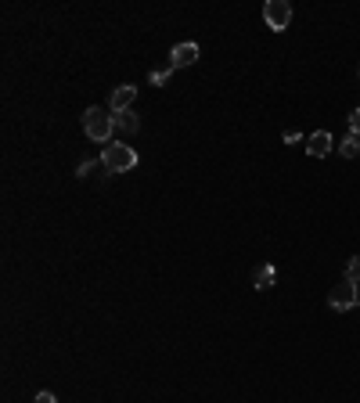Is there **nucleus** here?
Segmentation results:
<instances>
[{"label":"nucleus","instance_id":"nucleus-12","mask_svg":"<svg viewBox=\"0 0 360 403\" xmlns=\"http://www.w3.org/2000/svg\"><path fill=\"white\" fill-rule=\"evenodd\" d=\"M342 278H350V281L360 285V256H353V260L346 263V273H342Z\"/></svg>","mask_w":360,"mask_h":403},{"label":"nucleus","instance_id":"nucleus-3","mask_svg":"<svg viewBox=\"0 0 360 403\" xmlns=\"http://www.w3.org/2000/svg\"><path fill=\"white\" fill-rule=\"evenodd\" d=\"M357 302H360V285L350 278H339V285L328 292V306L332 310H353Z\"/></svg>","mask_w":360,"mask_h":403},{"label":"nucleus","instance_id":"nucleus-6","mask_svg":"<svg viewBox=\"0 0 360 403\" xmlns=\"http://www.w3.org/2000/svg\"><path fill=\"white\" fill-rule=\"evenodd\" d=\"M332 148H335V141H332V134H328V130H317V134L306 137V152L314 158H328V155H332Z\"/></svg>","mask_w":360,"mask_h":403},{"label":"nucleus","instance_id":"nucleus-11","mask_svg":"<svg viewBox=\"0 0 360 403\" xmlns=\"http://www.w3.org/2000/svg\"><path fill=\"white\" fill-rule=\"evenodd\" d=\"M169 76H173V65L155 69V72H151V83H155V87H166V83H169Z\"/></svg>","mask_w":360,"mask_h":403},{"label":"nucleus","instance_id":"nucleus-9","mask_svg":"<svg viewBox=\"0 0 360 403\" xmlns=\"http://www.w3.org/2000/svg\"><path fill=\"white\" fill-rule=\"evenodd\" d=\"M137 126H140V119H137L134 108L130 112H119V116H116V134H137Z\"/></svg>","mask_w":360,"mask_h":403},{"label":"nucleus","instance_id":"nucleus-10","mask_svg":"<svg viewBox=\"0 0 360 403\" xmlns=\"http://www.w3.org/2000/svg\"><path fill=\"white\" fill-rule=\"evenodd\" d=\"M339 155H342V158H357V155H360V134L350 130L346 137H342V141H339Z\"/></svg>","mask_w":360,"mask_h":403},{"label":"nucleus","instance_id":"nucleus-7","mask_svg":"<svg viewBox=\"0 0 360 403\" xmlns=\"http://www.w3.org/2000/svg\"><path fill=\"white\" fill-rule=\"evenodd\" d=\"M198 43L195 40H187V43H177L173 47V54H169V58H173V61H169V65H173V69H184V65H195V61H198Z\"/></svg>","mask_w":360,"mask_h":403},{"label":"nucleus","instance_id":"nucleus-4","mask_svg":"<svg viewBox=\"0 0 360 403\" xmlns=\"http://www.w3.org/2000/svg\"><path fill=\"white\" fill-rule=\"evenodd\" d=\"M263 22H267L274 33L288 29V22H292V4H288V0H267V4H263Z\"/></svg>","mask_w":360,"mask_h":403},{"label":"nucleus","instance_id":"nucleus-2","mask_svg":"<svg viewBox=\"0 0 360 403\" xmlns=\"http://www.w3.org/2000/svg\"><path fill=\"white\" fill-rule=\"evenodd\" d=\"M101 166L108 173H130L137 166V152L130 148V144H108V148L101 152Z\"/></svg>","mask_w":360,"mask_h":403},{"label":"nucleus","instance_id":"nucleus-13","mask_svg":"<svg viewBox=\"0 0 360 403\" xmlns=\"http://www.w3.org/2000/svg\"><path fill=\"white\" fill-rule=\"evenodd\" d=\"M94 166H101V158H83V163H80V169H76V173H80V176H90V169Z\"/></svg>","mask_w":360,"mask_h":403},{"label":"nucleus","instance_id":"nucleus-1","mask_svg":"<svg viewBox=\"0 0 360 403\" xmlns=\"http://www.w3.org/2000/svg\"><path fill=\"white\" fill-rule=\"evenodd\" d=\"M83 134L98 144H112V134H116V116L101 105H94L83 112Z\"/></svg>","mask_w":360,"mask_h":403},{"label":"nucleus","instance_id":"nucleus-8","mask_svg":"<svg viewBox=\"0 0 360 403\" xmlns=\"http://www.w3.org/2000/svg\"><path fill=\"white\" fill-rule=\"evenodd\" d=\"M274 281H277V270H274L271 263H263V267L253 273V288H256V292H267V288H274Z\"/></svg>","mask_w":360,"mask_h":403},{"label":"nucleus","instance_id":"nucleus-5","mask_svg":"<svg viewBox=\"0 0 360 403\" xmlns=\"http://www.w3.org/2000/svg\"><path fill=\"white\" fill-rule=\"evenodd\" d=\"M134 101H137V87L123 83V87L112 90V98H108V112H112V116H119V112H130Z\"/></svg>","mask_w":360,"mask_h":403},{"label":"nucleus","instance_id":"nucleus-15","mask_svg":"<svg viewBox=\"0 0 360 403\" xmlns=\"http://www.w3.org/2000/svg\"><path fill=\"white\" fill-rule=\"evenodd\" d=\"M33 403H58V396H54V393H36Z\"/></svg>","mask_w":360,"mask_h":403},{"label":"nucleus","instance_id":"nucleus-14","mask_svg":"<svg viewBox=\"0 0 360 403\" xmlns=\"http://www.w3.org/2000/svg\"><path fill=\"white\" fill-rule=\"evenodd\" d=\"M350 130H353V134H360V108H353V112H350Z\"/></svg>","mask_w":360,"mask_h":403}]
</instances>
